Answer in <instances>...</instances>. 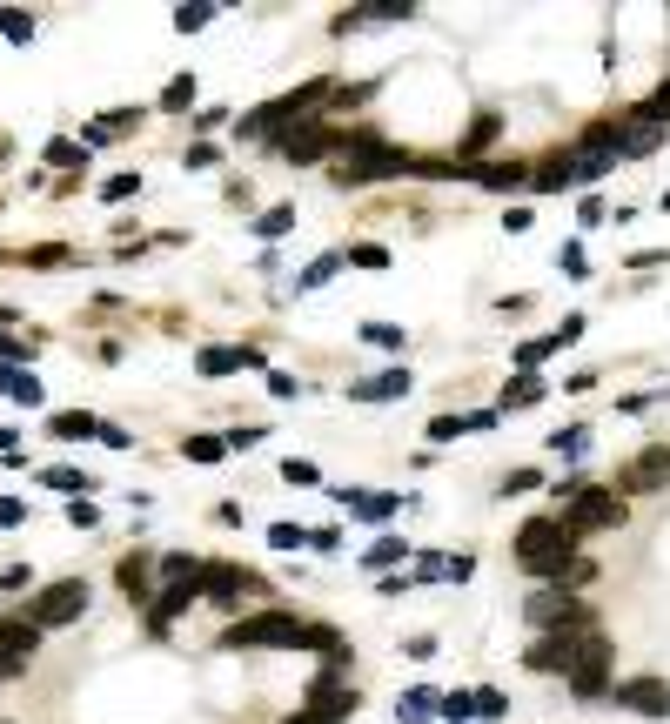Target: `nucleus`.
<instances>
[{
  "instance_id": "nucleus-10",
  "label": "nucleus",
  "mask_w": 670,
  "mask_h": 724,
  "mask_svg": "<svg viewBox=\"0 0 670 724\" xmlns=\"http://www.w3.org/2000/svg\"><path fill=\"white\" fill-rule=\"evenodd\" d=\"M309 711H315L322 724H335V718H349V711H356V691L342 684V664H329V671L309 684Z\"/></svg>"
},
{
  "instance_id": "nucleus-32",
  "label": "nucleus",
  "mask_w": 670,
  "mask_h": 724,
  "mask_svg": "<svg viewBox=\"0 0 670 724\" xmlns=\"http://www.w3.org/2000/svg\"><path fill=\"white\" fill-rule=\"evenodd\" d=\"M47 161L54 168H88V148L81 141H47Z\"/></svg>"
},
{
  "instance_id": "nucleus-24",
  "label": "nucleus",
  "mask_w": 670,
  "mask_h": 724,
  "mask_svg": "<svg viewBox=\"0 0 670 724\" xmlns=\"http://www.w3.org/2000/svg\"><path fill=\"white\" fill-rule=\"evenodd\" d=\"M342 503H349L356 517H369V523H389V517H396V497H362V490H342Z\"/></svg>"
},
{
  "instance_id": "nucleus-20",
  "label": "nucleus",
  "mask_w": 670,
  "mask_h": 724,
  "mask_svg": "<svg viewBox=\"0 0 670 724\" xmlns=\"http://www.w3.org/2000/svg\"><path fill=\"white\" fill-rule=\"evenodd\" d=\"M664 476H670V450H644L630 463V483H637V490H657Z\"/></svg>"
},
{
  "instance_id": "nucleus-11",
  "label": "nucleus",
  "mask_w": 670,
  "mask_h": 724,
  "mask_svg": "<svg viewBox=\"0 0 670 724\" xmlns=\"http://www.w3.org/2000/svg\"><path fill=\"white\" fill-rule=\"evenodd\" d=\"M610 698L624 704V711H644V718H670V684H657V678H630Z\"/></svg>"
},
{
  "instance_id": "nucleus-37",
  "label": "nucleus",
  "mask_w": 670,
  "mask_h": 724,
  "mask_svg": "<svg viewBox=\"0 0 670 724\" xmlns=\"http://www.w3.org/2000/svg\"><path fill=\"white\" fill-rule=\"evenodd\" d=\"M362 342H369V349H402V329H396V322H369Z\"/></svg>"
},
{
  "instance_id": "nucleus-36",
  "label": "nucleus",
  "mask_w": 670,
  "mask_h": 724,
  "mask_svg": "<svg viewBox=\"0 0 670 724\" xmlns=\"http://www.w3.org/2000/svg\"><path fill=\"white\" fill-rule=\"evenodd\" d=\"M128 195H141V175H108L101 181V202H128Z\"/></svg>"
},
{
  "instance_id": "nucleus-14",
  "label": "nucleus",
  "mask_w": 670,
  "mask_h": 724,
  "mask_svg": "<svg viewBox=\"0 0 670 724\" xmlns=\"http://www.w3.org/2000/svg\"><path fill=\"white\" fill-rule=\"evenodd\" d=\"M195 369L208 376V383H222V376H235V369H262V349H201Z\"/></svg>"
},
{
  "instance_id": "nucleus-12",
  "label": "nucleus",
  "mask_w": 670,
  "mask_h": 724,
  "mask_svg": "<svg viewBox=\"0 0 670 724\" xmlns=\"http://www.w3.org/2000/svg\"><path fill=\"white\" fill-rule=\"evenodd\" d=\"M416 389V376L409 369H382V376H362V383H349V403H396V396H409Z\"/></svg>"
},
{
  "instance_id": "nucleus-3",
  "label": "nucleus",
  "mask_w": 670,
  "mask_h": 724,
  "mask_svg": "<svg viewBox=\"0 0 670 724\" xmlns=\"http://www.w3.org/2000/svg\"><path fill=\"white\" fill-rule=\"evenodd\" d=\"M222 651H309V624L295 611H255L215 637Z\"/></svg>"
},
{
  "instance_id": "nucleus-49",
  "label": "nucleus",
  "mask_w": 670,
  "mask_h": 724,
  "mask_svg": "<svg viewBox=\"0 0 670 724\" xmlns=\"http://www.w3.org/2000/svg\"><path fill=\"white\" fill-rule=\"evenodd\" d=\"M94 436H101L108 450H128V443H134V436H128V430H114V423H101V430H94Z\"/></svg>"
},
{
  "instance_id": "nucleus-21",
  "label": "nucleus",
  "mask_w": 670,
  "mask_h": 724,
  "mask_svg": "<svg viewBox=\"0 0 670 724\" xmlns=\"http://www.w3.org/2000/svg\"><path fill=\"white\" fill-rule=\"evenodd\" d=\"M335 269H349V262H342V249H329V255H315L309 269L295 275V295H309V289H322V282H329Z\"/></svg>"
},
{
  "instance_id": "nucleus-46",
  "label": "nucleus",
  "mask_w": 670,
  "mask_h": 724,
  "mask_svg": "<svg viewBox=\"0 0 670 724\" xmlns=\"http://www.w3.org/2000/svg\"><path fill=\"white\" fill-rule=\"evenodd\" d=\"M536 483H543L536 470H516V476H503V497H523V490H536Z\"/></svg>"
},
{
  "instance_id": "nucleus-18",
  "label": "nucleus",
  "mask_w": 670,
  "mask_h": 724,
  "mask_svg": "<svg viewBox=\"0 0 670 724\" xmlns=\"http://www.w3.org/2000/svg\"><path fill=\"white\" fill-rule=\"evenodd\" d=\"M530 403H543V376H530V369H523V376H510V383H503L496 416H503V409H530Z\"/></svg>"
},
{
  "instance_id": "nucleus-39",
  "label": "nucleus",
  "mask_w": 670,
  "mask_h": 724,
  "mask_svg": "<svg viewBox=\"0 0 670 724\" xmlns=\"http://www.w3.org/2000/svg\"><path fill=\"white\" fill-rule=\"evenodd\" d=\"M0 34H7V41H34V21H27V14H0Z\"/></svg>"
},
{
  "instance_id": "nucleus-7",
  "label": "nucleus",
  "mask_w": 670,
  "mask_h": 724,
  "mask_svg": "<svg viewBox=\"0 0 670 724\" xmlns=\"http://www.w3.org/2000/svg\"><path fill=\"white\" fill-rule=\"evenodd\" d=\"M81 611H88V584L67 577V584H47L41 597L27 604V624H34V631H61V624H74Z\"/></svg>"
},
{
  "instance_id": "nucleus-35",
  "label": "nucleus",
  "mask_w": 670,
  "mask_h": 724,
  "mask_svg": "<svg viewBox=\"0 0 670 724\" xmlns=\"http://www.w3.org/2000/svg\"><path fill=\"white\" fill-rule=\"evenodd\" d=\"M268 543H275V550H302L309 530H302V523H268Z\"/></svg>"
},
{
  "instance_id": "nucleus-45",
  "label": "nucleus",
  "mask_w": 670,
  "mask_h": 724,
  "mask_svg": "<svg viewBox=\"0 0 670 724\" xmlns=\"http://www.w3.org/2000/svg\"><path fill=\"white\" fill-rule=\"evenodd\" d=\"M557 450L563 456H583V450H590V430H557Z\"/></svg>"
},
{
  "instance_id": "nucleus-54",
  "label": "nucleus",
  "mask_w": 670,
  "mask_h": 724,
  "mask_svg": "<svg viewBox=\"0 0 670 724\" xmlns=\"http://www.w3.org/2000/svg\"><path fill=\"white\" fill-rule=\"evenodd\" d=\"M664 208H670V188H664Z\"/></svg>"
},
{
  "instance_id": "nucleus-33",
  "label": "nucleus",
  "mask_w": 670,
  "mask_h": 724,
  "mask_svg": "<svg viewBox=\"0 0 670 724\" xmlns=\"http://www.w3.org/2000/svg\"><path fill=\"white\" fill-rule=\"evenodd\" d=\"M550 356H557V336H536L516 349V369H536V362H550Z\"/></svg>"
},
{
  "instance_id": "nucleus-52",
  "label": "nucleus",
  "mask_w": 670,
  "mask_h": 724,
  "mask_svg": "<svg viewBox=\"0 0 670 724\" xmlns=\"http://www.w3.org/2000/svg\"><path fill=\"white\" fill-rule=\"evenodd\" d=\"M14 356H21V342H7V336H0V362H14Z\"/></svg>"
},
{
  "instance_id": "nucleus-6",
  "label": "nucleus",
  "mask_w": 670,
  "mask_h": 724,
  "mask_svg": "<svg viewBox=\"0 0 670 724\" xmlns=\"http://www.w3.org/2000/svg\"><path fill=\"white\" fill-rule=\"evenodd\" d=\"M342 148H349V135L329 128V121H302V128H289V135L275 141V155L295 161V168H315L322 155H342Z\"/></svg>"
},
{
  "instance_id": "nucleus-13",
  "label": "nucleus",
  "mask_w": 670,
  "mask_h": 724,
  "mask_svg": "<svg viewBox=\"0 0 670 724\" xmlns=\"http://www.w3.org/2000/svg\"><path fill=\"white\" fill-rule=\"evenodd\" d=\"M188 604H201V584H168V590H161V597H155V604H148V631H168V624H175V617L181 611H188Z\"/></svg>"
},
{
  "instance_id": "nucleus-34",
  "label": "nucleus",
  "mask_w": 670,
  "mask_h": 724,
  "mask_svg": "<svg viewBox=\"0 0 670 724\" xmlns=\"http://www.w3.org/2000/svg\"><path fill=\"white\" fill-rule=\"evenodd\" d=\"M282 483H295V490H309V483H322V470H315L309 456H289V463H282Z\"/></svg>"
},
{
  "instance_id": "nucleus-15",
  "label": "nucleus",
  "mask_w": 670,
  "mask_h": 724,
  "mask_svg": "<svg viewBox=\"0 0 670 724\" xmlns=\"http://www.w3.org/2000/svg\"><path fill=\"white\" fill-rule=\"evenodd\" d=\"M114 577H121V590H128L134 604H155V557H141V550H134V557H121Z\"/></svg>"
},
{
  "instance_id": "nucleus-38",
  "label": "nucleus",
  "mask_w": 670,
  "mask_h": 724,
  "mask_svg": "<svg viewBox=\"0 0 670 724\" xmlns=\"http://www.w3.org/2000/svg\"><path fill=\"white\" fill-rule=\"evenodd\" d=\"M188 456H195V463H215V456H228V443L222 436H188Z\"/></svg>"
},
{
  "instance_id": "nucleus-1",
  "label": "nucleus",
  "mask_w": 670,
  "mask_h": 724,
  "mask_svg": "<svg viewBox=\"0 0 670 724\" xmlns=\"http://www.w3.org/2000/svg\"><path fill=\"white\" fill-rule=\"evenodd\" d=\"M516 564L530 577H590V564H577V530L557 517H536L516 530Z\"/></svg>"
},
{
  "instance_id": "nucleus-17",
  "label": "nucleus",
  "mask_w": 670,
  "mask_h": 724,
  "mask_svg": "<svg viewBox=\"0 0 670 724\" xmlns=\"http://www.w3.org/2000/svg\"><path fill=\"white\" fill-rule=\"evenodd\" d=\"M34 644H41V631H34L27 617H7V624H0V657L27 664V657H34Z\"/></svg>"
},
{
  "instance_id": "nucleus-42",
  "label": "nucleus",
  "mask_w": 670,
  "mask_h": 724,
  "mask_svg": "<svg viewBox=\"0 0 670 724\" xmlns=\"http://www.w3.org/2000/svg\"><path fill=\"white\" fill-rule=\"evenodd\" d=\"M181 161H188V168H215V161H222V148H215V141H195Z\"/></svg>"
},
{
  "instance_id": "nucleus-31",
  "label": "nucleus",
  "mask_w": 670,
  "mask_h": 724,
  "mask_svg": "<svg viewBox=\"0 0 670 724\" xmlns=\"http://www.w3.org/2000/svg\"><path fill=\"white\" fill-rule=\"evenodd\" d=\"M342 262H349V269H389V249H382V242H356Z\"/></svg>"
},
{
  "instance_id": "nucleus-2",
  "label": "nucleus",
  "mask_w": 670,
  "mask_h": 724,
  "mask_svg": "<svg viewBox=\"0 0 670 724\" xmlns=\"http://www.w3.org/2000/svg\"><path fill=\"white\" fill-rule=\"evenodd\" d=\"M329 94H335V81H309V88H295V94H275L268 108H255V114H242L235 128L242 135H255V141H275L289 135V128H302V121H322V108H329Z\"/></svg>"
},
{
  "instance_id": "nucleus-5",
  "label": "nucleus",
  "mask_w": 670,
  "mask_h": 724,
  "mask_svg": "<svg viewBox=\"0 0 670 724\" xmlns=\"http://www.w3.org/2000/svg\"><path fill=\"white\" fill-rule=\"evenodd\" d=\"M570 510H563V523L577 530V537H590V530H624V497L617 490H590L583 483L577 497H563Z\"/></svg>"
},
{
  "instance_id": "nucleus-27",
  "label": "nucleus",
  "mask_w": 670,
  "mask_h": 724,
  "mask_svg": "<svg viewBox=\"0 0 670 724\" xmlns=\"http://www.w3.org/2000/svg\"><path fill=\"white\" fill-rule=\"evenodd\" d=\"M630 121H637V128H664V121H670V81H664L657 94H650V101H644L637 114H630Z\"/></svg>"
},
{
  "instance_id": "nucleus-53",
  "label": "nucleus",
  "mask_w": 670,
  "mask_h": 724,
  "mask_svg": "<svg viewBox=\"0 0 670 724\" xmlns=\"http://www.w3.org/2000/svg\"><path fill=\"white\" fill-rule=\"evenodd\" d=\"M289 724H322V718H315V711H302V718H289Z\"/></svg>"
},
{
  "instance_id": "nucleus-40",
  "label": "nucleus",
  "mask_w": 670,
  "mask_h": 724,
  "mask_svg": "<svg viewBox=\"0 0 670 724\" xmlns=\"http://www.w3.org/2000/svg\"><path fill=\"white\" fill-rule=\"evenodd\" d=\"M208 21H215V7H181V14H175L181 34H195V27H208Z\"/></svg>"
},
{
  "instance_id": "nucleus-19",
  "label": "nucleus",
  "mask_w": 670,
  "mask_h": 724,
  "mask_svg": "<svg viewBox=\"0 0 670 724\" xmlns=\"http://www.w3.org/2000/svg\"><path fill=\"white\" fill-rule=\"evenodd\" d=\"M476 181H483V188H523L530 168H523V161H476Z\"/></svg>"
},
{
  "instance_id": "nucleus-48",
  "label": "nucleus",
  "mask_w": 670,
  "mask_h": 724,
  "mask_svg": "<svg viewBox=\"0 0 670 724\" xmlns=\"http://www.w3.org/2000/svg\"><path fill=\"white\" fill-rule=\"evenodd\" d=\"M577 215H583V228H597V222H610V208H603V202H597V195H590V202H583V208H577Z\"/></svg>"
},
{
  "instance_id": "nucleus-30",
  "label": "nucleus",
  "mask_w": 670,
  "mask_h": 724,
  "mask_svg": "<svg viewBox=\"0 0 670 724\" xmlns=\"http://www.w3.org/2000/svg\"><path fill=\"white\" fill-rule=\"evenodd\" d=\"M289 228H295V208H268V215H255V235H262V242L289 235Z\"/></svg>"
},
{
  "instance_id": "nucleus-9",
  "label": "nucleus",
  "mask_w": 670,
  "mask_h": 724,
  "mask_svg": "<svg viewBox=\"0 0 670 724\" xmlns=\"http://www.w3.org/2000/svg\"><path fill=\"white\" fill-rule=\"evenodd\" d=\"M201 597H215V604H242V597H262V577L255 570H242V564H201Z\"/></svg>"
},
{
  "instance_id": "nucleus-8",
  "label": "nucleus",
  "mask_w": 670,
  "mask_h": 724,
  "mask_svg": "<svg viewBox=\"0 0 670 724\" xmlns=\"http://www.w3.org/2000/svg\"><path fill=\"white\" fill-rule=\"evenodd\" d=\"M523 617H530L536 631H597V617L583 611L570 590H536L530 604H523Z\"/></svg>"
},
{
  "instance_id": "nucleus-50",
  "label": "nucleus",
  "mask_w": 670,
  "mask_h": 724,
  "mask_svg": "<svg viewBox=\"0 0 670 724\" xmlns=\"http://www.w3.org/2000/svg\"><path fill=\"white\" fill-rule=\"evenodd\" d=\"M0 523H27V503H14V497H0Z\"/></svg>"
},
{
  "instance_id": "nucleus-25",
  "label": "nucleus",
  "mask_w": 670,
  "mask_h": 724,
  "mask_svg": "<svg viewBox=\"0 0 670 724\" xmlns=\"http://www.w3.org/2000/svg\"><path fill=\"white\" fill-rule=\"evenodd\" d=\"M396 718L402 724H429V718H436V691H429V684H423V691H409V698L396 704Z\"/></svg>"
},
{
  "instance_id": "nucleus-4",
  "label": "nucleus",
  "mask_w": 670,
  "mask_h": 724,
  "mask_svg": "<svg viewBox=\"0 0 670 724\" xmlns=\"http://www.w3.org/2000/svg\"><path fill=\"white\" fill-rule=\"evenodd\" d=\"M563 684H570V698H610V637L603 631H583L577 657H570V671H563Z\"/></svg>"
},
{
  "instance_id": "nucleus-47",
  "label": "nucleus",
  "mask_w": 670,
  "mask_h": 724,
  "mask_svg": "<svg viewBox=\"0 0 670 724\" xmlns=\"http://www.w3.org/2000/svg\"><path fill=\"white\" fill-rule=\"evenodd\" d=\"M469 704H476V718H496V711H503V691H469Z\"/></svg>"
},
{
  "instance_id": "nucleus-44",
  "label": "nucleus",
  "mask_w": 670,
  "mask_h": 724,
  "mask_svg": "<svg viewBox=\"0 0 670 724\" xmlns=\"http://www.w3.org/2000/svg\"><path fill=\"white\" fill-rule=\"evenodd\" d=\"M557 262H563V275H590V262H583V242H563Z\"/></svg>"
},
{
  "instance_id": "nucleus-26",
  "label": "nucleus",
  "mask_w": 670,
  "mask_h": 724,
  "mask_svg": "<svg viewBox=\"0 0 670 724\" xmlns=\"http://www.w3.org/2000/svg\"><path fill=\"white\" fill-rule=\"evenodd\" d=\"M47 490H61V497H81V490H94V476H81V470H67V463H54V470L41 476Z\"/></svg>"
},
{
  "instance_id": "nucleus-29",
  "label": "nucleus",
  "mask_w": 670,
  "mask_h": 724,
  "mask_svg": "<svg viewBox=\"0 0 670 724\" xmlns=\"http://www.w3.org/2000/svg\"><path fill=\"white\" fill-rule=\"evenodd\" d=\"M161 108H175V114L195 108V74H175V81H168V94H161Z\"/></svg>"
},
{
  "instance_id": "nucleus-43",
  "label": "nucleus",
  "mask_w": 670,
  "mask_h": 724,
  "mask_svg": "<svg viewBox=\"0 0 670 724\" xmlns=\"http://www.w3.org/2000/svg\"><path fill=\"white\" fill-rule=\"evenodd\" d=\"M67 262V249H54V242H47V249H27V269H61Z\"/></svg>"
},
{
  "instance_id": "nucleus-41",
  "label": "nucleus",
  "mask_w": 670,
  "mask_h": 724,
  "mask_svg": "<svg viewBox=\"0 0 670 724\" xmlns=\"http://www.w3.org/2000/svg\"><path fill=\"white\" fill-rule=\"evenodd\" d=\"M27 584H34V570H27V564L0 570V597H14V590H27Z\"/></svg>"
},
{
  "instance_id": "nucleus-16",
  "label": "nucleus",
  "mask_w": 670,
  "mask_h": 724,
  "mask_svg": "<svg viewBox=\"0 0 670 724\" xmlns=\"http://www.w3.org/2000/svg\"><path fill=\"white\" fill-rule=\"evenodd\" d=\"M530 188H543V195H557V188H577V155H550L530 168Z\"/></svg>"
},
{
  "instance_id": "nucleus-22",
  "label": "nucleus",
  "mask_w": 670,
  "mask_h": 724,
  "mask_svg": "<svg viewBox=\"0 0 670 724\" xmlns=\"http://www.w3.org/2000/svg\"><path fill=\"white\" fill-rule=\"evenodd\" d=\"M47 430L61 436V443H81V436H94V430H101V423H94L88 409H61V416H54V423H47Z\"/></svg>"
},
{
  "instance_id": "nucleus-23",
  "label": "nucleus",
  "mask_w": 670,
  "mask_h": 724,
  "mask_svg": "<svg viewBox=\"0 0 670 724\" xmlns=\"http://www.w3.org/2000/svg\"><path fill=\"white\" fill-rule=\"evenodd\" d=\"M0 389H7L14 403H41V383H34L27 369H14V362H0Z\"/></svg>"
},
{
  "instance_id": "nucleus-51",
  "label": "nucleus",
  "mask_w": 670,
  "mask_h": 724,
  "mask_svg": "<svg viewBox=\"0 0 670 724\" xmlns=\"http://www.w3.org/2000/svg\"><path fill=\"white\" fill-rule=\"evenodd\" d=\"M14 443H21V436H14V430H7V423H0V450L14 456Z\"/></svg>"
},
{
  "instance_id": "nucleus-28",
  "label": "nucleus",
  "mask_w": 670,
  "mask_h": 724,
  "mask_svg": "<svg viewBox=\"0 0 670 724\" xmlns=\"http://www.w3.org/2000/svg\"><path fill=\"white\" fill-rule=\"evenodd\" d=\"M362 564H369V570H389V564H402V537H376L369 550H362Z\"/></svg>"
}]
</instances>
